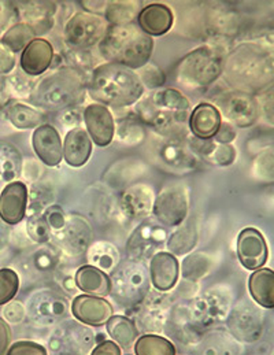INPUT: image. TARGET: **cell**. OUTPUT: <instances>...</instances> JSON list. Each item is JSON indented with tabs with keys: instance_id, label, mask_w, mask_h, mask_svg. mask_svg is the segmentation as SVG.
<instances>
[{
	"instance_id": "cell-1",
	"label": "cell",
	"mask_w": 274,
	"mask_h": 355,
	"mask_svg": "<svg viewBox=\"0 0 274 355\" xmlns=\"http://www.w3.org/2000/svg\"><path fill=\"white\" fill-rule=\"evenodd\" d=\"M222 76L232 89L259 94L273 84V54L265 46L243 43L223 60Z\"/></svg>"
},
{
	"instance_id": "cell-2",
	"label": "cell",
	"mask_w": 274,
	"mask_h": 355,
	"mask_svg": "<svg viewBox=\"0 0 274 355\" xmlns=\"http://www.w3.org/2000/svg\"><path fill=\"white\" fill-rule=\"evenodd\" d=\"M87 91L96 103L114 109L130 107L146 92L135 70L111 62L102 63L91 71Z\"/></svg>"
},
{
	"instance_id": "cell-3",
	"label": "cell",
	"mask_w": 274,
	"mask_h": 355,
	"mask_svg": "<svg viewBox=\"0 0 274 355\" xmlns=\"http://www.w3.org/2000/svg\"><path fill=\"white\" fill-rule=\"evenodd\" d=\"M87 76L70 66H62L37 81L29 98L32 107L46 113H59L80 106L87 94Z\"/></svg>"
},
{
	"instance_id": "cell-4",
	"label": "cell",
	"mask_w": 274,
	"mask_h": 355,
	"mask_svg": "<svg viewBox=\"0 0 274 355\" xmlns=\"http://www.w3.org/2000/svg\"><path fill=\"white\" fill-rule=\"evenodd\" d=\"M154 51V39L146 35L135 22L109 25L99 53L103 60L137 70L146 66Z\"/></svg>"
},
{
	"instance_id": "cell-5",
	"label": "cell",
	"mask_w": 274,
	"mask_h": 355,
	"mask_svg": "<svg viewBox=\"0 0 274 355\" xmlns=\"http://www.w3.org/2000/svg\"><path fill=\"white\" fill-rule=\"evenodd\" d=\"M223 54L219 47L202 46L188 53L175 67L177 83L189 91L209 88L222 76Z\"/></svg>"
},
{
	"instance_id": "cell-6",
	"label": "cell",
	"mask_w": 274,
	"mask_h": 355,
	"mask_svg": "<svg viewBox=\"0 0 274 355\" xmlns=\"http://www.w3.org/2000/svg\"><path fill=\"white\" fill-rule=\"evenodd\" d=\"M111 294L123 306H137L150 293V275L144 262L121 261L111 272Z\"/></svg>"
},
{
	"instance_id": "cell-7",
	"label": "cell",
	"mask_w": 274,
	"mask_h": 355,
	"mask_svg": "<svg viewBox=\"0 0 274 355\" xmlns=\"http://www.w3.org/2000/svg\"><path fill=\"white\" fill-rule=\"evenodd\" d=\"M109 24L102 15L78 11L65 25V40L70 49L89 50L99 46Z\"/></svg>"
},
{
	"instance_id": "cell-8",
	"label": "cell",
	"mask_w": 274,
	"mask_h": 355,
	"mask_svg": "<svg viewBox=\"0 0 274 355\" xmlns=\"http://www.w3.org/2000/svg\"><path fill=\"white\" fill-rule=\"evenodd\" d=\"M189 198L188 189L182 184H169L157 195L153 206L155 220L170 228L180 227L188 216Z\"/></svg>"
},
{
	"instance_id": "cell-9",
	"label": "cell",
	"mask_w": 274,
	"mask_h": 355,
	"mask_svg": "<svg viewBox=\"0 0 274 355\" xmlns=\"http://www.w3.org/2000/svg\"><path fill=\"white\" fill-rule=\"evenodd\" d=\"M214 102L217 103L216 107L219 109L221 117L223 116L230 125H236L239 128L252 126L259 116V107L255 96L241 91H223L214 98Z\"/></svg>"
},
{
	"instance_id": "cell-10",
	"label": "cell",
	"mask_w": 274,
	"mask_h": 355,
	"mask_svg": "<svg viewBox=\"0 0 274 355\" xmlns=\"http://www.w3.org/2000/svg\"><path fill=\"white\" fill-rule=\"evenodd\" d=\"M167 241V232L157 220H144L132 232L126 243L128 259L144 262L161 251Z\"/></svg>"
},
{
	"instance_id": "cell-11",
	"label": "cell",
	"mask_w": 274,
	"mask_h": 355,
	"mask_svg": "<svg viewBox=\"0 0 274 355\" xmlns=\"http://www.w3.org/2000/svg\"><path fill=\"white\" fill-rule=\"evenodd\" d=\"M154 155L157 162L161 165L162 171L171 173H188L198 166V157L188 146L187 140L180 139H164L161 137L155 144H153Z\"/></svg>"
},
{
	"instance_id": "cell-12",
	"label": "cell",
	"mask_w": 274,
	"mask_h": 355,
	"mask_svg": "<svg viewBox=\"0 0 274 355\" xmlns=\"http://www.w3.org/2000/svg\"><path fill=\"white\" fill-rule=\"evenodd\" d=\"M230 309V297L217 288L209 290L192 300L189 315L196 328H209L222 321Z\"/></svg>"
},
{
	"instance_id": "cell-13",
	"label": "cell",
	"mask_w": 274,
	"mask_h": 355,
	"mask_svg": "<svg viewBox=\"0 0 274 355\" xmlns=\"http://www.w3.org/2000/svg\"><path fill=\"white\" fill-rule=\"evenodd\" d=\"M228 327L233 338L240 342H257L264 331V315L258 307L246 299L236 303L229 311Z\"/></svg>"
},
{
	"instance_id": "cell-14",
	"label": "cell",
	"mask_w": 274,
	"mask_h": 355,
	"mask_svg": "<svg viewBox=\"0 0 274 355\" xmlns=\"http://www.w3.org/2000/svg\"><path fill=\"white\" fill-rule=\"evenodd\" d=\"M28 313L42 325H53L69 315V300L53 290H40L29 297Z\"/></svg>"
},
{
	"instance_id": "cell-15",
	"label": "cell",
	"mask_w": 274,
	"mask_h": 355,
	"mask_svg": "<svg viewBox=\"0 0 274 355\" xmlns=\"http://www.w3.org/2000/svg\"><path fill=\"white\" fill-rule=\"evenodd\" d=\"M92 241V230L89 223L78 216L69 214L65 227L56 232L58 245L69 255H81L88 251Z\"/></svg>"
},
{
	"instance_id": "cell-16",
	"label": "cell",
	"mask_w": 274,
	"mask_h": 355,
	"mask_svg": "<svg viewBox=\"0 0 274 355\" xmlns=\"http://www.w3.org/2000/svg\"><path fill=\"white\" fill-rule=\"evenodd\" d=\"M237 257L247 270L264 268L269 258V248L265 236L255 228L243 230L237 237Z\"/></svg>"
},
{
	"instance_id": "cell-17",
	"label": "cell",
	"mask_w": 274,
	"mask_h": 355,
	"mask_svg": "<svg viewBox=\"0 0 274 355\" xmlns=\"http://www.w3.org/2000/svg\"><path fill=\"white\" fill-rule=\"evenodd\" d=\"M112 306L105 297L77 295L71 302V314L83 325L103 327L112 315Z\"/></svg>"
},
{
	"instance_id": "cell-18",
	"label": "cell",
	"mask_w": 274,
	"mask_h": 355,
	"mask_svg": "<svg viewBox=\"0 0 274 355\" xmlns=\"http://www.w3.org/2000/svg\"><path fill=\"white\" fill-rule=\"evenodd\" d=\"M28 187L22 181L7 184L0 193V220L7 225L19 224L28 213Z\"/></svg>"
},
{
	"instance_id": "cell-19",
	"label": "cell",
	"mask_w": 274,
	"mask_h": 355,
	"mask_svg": "<svg viewBox=\"0 0 274 355\" xmlns=\"http://www.w3.org/2000/svg\"><path fill=\"white\" fill-rule=\"evenodd\" d=\"M83 121L91 140L99 147H108L115 136V123L109 107L99 103L88 105L83 110Z\"/></svg>"
},
{
	"instance_id": "cell-20",
	"label": "cell",
	"mask_w": 274,
	"mask_h": 355,
	"mask_svg": "<svg viewBox=\"0 0 274 355\" xmlns=\"http://www.w3.org/2000/svg\"><path fill=\"white\" fill-rule=\"evenodd\" d=\"M154 191L147 184H133L119 195V207L122 213L132 220L147 218L153 213Z\"/></svg>"
},
{
	"instance_id": "cell-21",
	"label": "cell",
	"mask_w": 274,
	"mask_h": 355,
	"mask_svg": "<svg viewBox=\"0 0 274 355\" xmlns=\"http://www.w3.org/2000/svg\"><path fill=\"white\" fill-rule=\"evenodd\" d=\"M14 10L22 22L33 29L35 35H44L54 26L56 12L54 1H22Z\"/></svg>"
},
{
	"instance_id": "cell-22",
	"label": "cell",
	"mask_w": 274,
	"mask_h": 355,
	"mask_svg": "<svg viewBox=\"0 0 274 355\" xmlns=\"http://www.w3.org/2000/svg\"><path fill=\"white\" fill-rule=\"evenodd\" d=\"M32 147L37 158L47 166L55 168L62 159V140L59 132L53 125L43 123L32 135Z\"/></svg>"
},
{
	"instance_id": "cell-23",
	"label": "cell",
	"mask_w": 274,
	"mask_h": 355,
	"mask_svg": "<svg viewBox=\"0 0 274 355\" xmlns=\"http://www.w3.org/2000/svg\"><path fill=\"white\" fill-rule=\"evenodd\" d=\"M148 275L150 282L157 291L169 293L178 282L180 263L173 254L160 251L150 259Z\"/></svg>"
},
{
	"instance_id": "cell-24",
	"label": "cell",
	"mask_w": 274,
	"mask_h": 355,
	"mask_svg": "<svg viewBox=\"0 0 274 355\" xmlns=\"http://www.w3.org/2000/svg\"><path fill=\"white\" fill-rule=\"evenodd\" d=\"M54 55V46L47 39H35L21 53V70L28 76L39 77L51 67Z\"/></svg>"
},
{
	"instance_id": "cell-25",
	"label": "cell",
	"mask_w": 274,
	"mask_h": 355,
	"mask_svg": "<svg viewBox=\"0 0 274 355\" xmlns=\"http://www.w3.org/2000/svg\"><path fill=\"white\" fill-rule=\"evenodd\" d=\"M137 21L139 28L150 37L164 36V33L171 29L174 15L170 7L164 3H151L140 8Z\"/></svg>"
},
{
	"instance_id": "cell-26",
	"label": "cell",
	"mask_w": 274,
	"mask_h": 355,
	"mask_svg": "<svg viewBox=\"0 0 274 355\" xmlns=\"http://www.w3.org/2000/svg\"><path fill=\"white\" fill-rule=\"evenodd\" d=\"M222 123V117L219 109L209 102L199 103L188 119V129L194 137L202 140H212L219 132Z\"/></svg>"
},
{
	"instance_id": "cell-27",
	"label": "cell",
	"mask_w": 274,
	"mask_h": 355,
	"mask_svg": "<svg viewBox=\"0 0 274 355\" xmlns=\"http://www.w3.org/2000/svg\"><path fill=\"white\" fill-rule=\"evenodd\" d=\"M91 154L92 140L85 129L80 126L66 133L65 141L62 144V155L67 165L71 168H81L88 162Z\"/></svg>"
},
{
	"instance_id": "cell-28",
	"label": "cell",
	"mask_w": 274,
	"mask_h": 355,
	"mask_svg": "<svg viewBox=\"0 0 274 355\" xmlns=\"http://www.w3.org/2000/svg\"><path fill=\"white\" fill-rule=\"evenodd\" d=\"M74 286L85 295L109 296L111 294V280L108 273L92 265H83L74 275Z\"/></svg>"
},
{
	"instance_id": "cell-29",
	"label": "cell",
	"mask_w": 274,
	"mask_h": 355,
	"mask_svg": "<svg viewBox=\"0 0 274 355\" xmlns=\"http://www.w3.org/2000/svg\"><path fill=\"white\" fill-rule=\"evenodd\" d=\"M248 288L252 299L264 309L274 307V273L272 269L261 268L255 270L248 280Z\"/></svg>"
},
{
	"instance_id": "cell-30",
	"label": "cell",
	"mask_w": 274,
	"mask_h": 355,
	"mask_svg": "<svg viewBox=\"0 0 274 355\" xmlns=\"http://www.w3.org/2000/svg\"><path fill=\"white\" fill-rule=\"evenodd\" d=\"M114 123H115L117 140L125 146H129V147L139 146L140 143L144 141L147 136L144 123L139 119L136 113H130V112L125 113L119 116L117 121L114 119Z\"/></svg>"
},
{
	"instance_id": "cell-31",
	"label": "cell",
	"mask_w": 274,
	"mask_h": 355,
	"mask_svg": "<svg viewBox=\"0 0 274 355\" xmlns=\"http://www.w3.org/2000/svg\"><path fill=\"white\" fill-rule=\"evenodd\" d=\"M199 241V232L198 225L194 218L184 221L180 227H177V231L173 232L166 241V247L170 254L175 255H185L191 252Z\"/></svg>"
},
{
	"instance_id": "cell-32",
	"label": "cell",
	"mask_w": 274,
	"mask_h": 355,
	"mask_svg": "<svg viewBox=\"0 0 274 355\" xmlns=\"http://www.w3.org/2000/svg\"><path fill=\"white\" fill-rule=\"evenodd\" d=\"M108 334L112 339L114 343H117L121 350L130 349L135 346L136 340L139 339V329L136 327V322L125 315H111L106 322Z\"/></svg>"
},
{
	"instance_id": "cell-33",
	"label": "cell",
	"mask_w": 274,
	"mask_h": 355,
	"mask_svg": "<svg viewBox=\"0 0 274 355\" xmlns=\"http://www.w3.org/2000/svg\"><path fill=\"white\" fill-rule=\"evenodd\" d=\"M6 117L17 129H36L44 123V114L21 102H12L6 107Z\"/></svg>"
},
{
	"instance_id": "cell-34",
	"label": "cell",
	"mask_w": 274,
	"mask_h": 355,
	"mask_svg": "<svg viewBox=\"0 0 274 355\" xmlns=\"http://www.w3.org/2000/svg\"><path fill=\"white\" fill-rule=\"evenodd\" d=\"M87 258L89 261L88 265H92L105 273L112 272L121 262L118 250L109 241H99L94 245H89Z\"/></svg>"
},
{
	"instance_id": "cell-35",
	"label": "cell",
	"mask_w": 274,
	"mask_h": 355,
	"mask_svg": "<svg viewBox=\"0 0 274 355\" xmlns=\"http://www.w3.org/2000/svg\"><path fill=\"white\" fill-rule=\"evenodd\" d=\"M22 157L19 151L8 143H0V182L10 184L21 175Z\"/></svg>"
},
{
	"instance_id": "cell-36",
	"label": "cell",
	"mask_w": 274,
	"mask_h": 355,
	"mask_svg": "<svg viewBox=\"0 0 274 355\" xmlns=\"http://www.w3.org/2000/svg\"><path fill=\"white\" fill-rule=\"evenodd\" d=\"M36 35L33 32V29L24 24V22H17L14 25H11L1 36L0 42L1 44H4L10 51H12L14 54L22 53L25 50V47L35 40Z\"/></svg>"
},
{
	"instance_id": "cell-37",
	"label": "cell",
	"mask_w": 274,
	"mask_h": 355,
	"mask_svg": "<svg viewBox=\"0 0 274 355\" xmlns=\"http://www.w3.org/2000/svg\"><path fill=\"white\" fill-rule=\"evenodd\" d=\"M136 355H177L175 346L164 336L146 334L135 343Z\"/></svg>"
},
{
	"instance_id": "cell-38",
	"label": "cell",
	"mask_w": 274,
	"mask_h": 355,
	"mask_svg": "<svg viewBox=\"0 0 274 355\" xmlns=\"http://www.w3.org/2000/svg\"><path fill=\"white\" fill-rule=\"evenodd\" d=\"M139 1H108L105 19L109 25L132 24L140 11Z\"/></svg>"
},
{
	"instance_id": "cell-39",
	"label": "cell",
	"mask_w": 274,
	"mask_h": 355,
	"mask_svg": "<svg viewBox=\"0 0 274 355\" xmlns=\"http://www.w3.org/2000/svg\"><path fill=\"white\" fill-rule=\"evenodd\" d=\"M210 266H212L210 257L203 252H196V254H191L182 261L181 273L185 280L198 282L209 273Z\"/></svg>"
},
{
	"instance_id": "cell-40",
	"label": "cell",
	"mask_w": 274,
	"mask_h": 355,
	"mask_svg": "<svg viewBox=\"0 0 274 355\" xmlns=\"http://www.w3.org/2000/svg\"><path fill=\"white\" fill-rule=\"evenodd\" d=\"M36 84H37L36 77L28 76L22 70L15 71L7 80H4V88L8 87V89L12 92L14 96L24 98V99L31 98V95L36 88Z\"/></svg>"
},
{
	"instance_id": "cell-41",
	"label": "cell",
	"mask_w": 274,
	"mask_h": 355,
	"mask_svg": "<svg viewBox=\"0 0 274 355\" xmlns=\"http://www.w3.org/2000/svg\"><path fill=\"white\" fill-rule=\"evenodd\" d=\"M53 200V189L43 182L32 184V189L28 191V207L29 214L43 213Z\"/></svg>"
},
{
	"instance_id": "cell-42",
	"label": "cell",
	"mask_w": 274,
	"mask_h": 355,
	"mask_svg": "<svg viewBox=\"0 0 274 355\" xmlns=\"http://www.w3.org/2000/svg\"><path fill=\"white\" fill-rule=\"evenodd\" d=\"M62 58H63L65 66L74 67L83 71L84 74H87V71H92L96 67L95 58L89 50H77V49L69 47V50L63 53Z\"/></svg>"
},
{
	"instance_id": "cell-43",
	"label": "cell",
	"mask_w": 274,
	"mask_h": 355,
	"mask_svg": "<svg viewBox=\"0 0 274 355\" xmlns=\"http://www.w3.org/2000/svg\"><path fill=\"white\" fill-rule=\"evenodd\" d=\"M19 290V277L10 268L0 269V306L11 302Z\"/></svg>"
},
{
	"instance_id": "cell-44",
	"label": "cell",
	"mask_w": 274,
	"mask_h": 355,
	"mask_svg": "<svg viewBox=\"0 0 274 355\" xmlns=\"http://www.w3.org/2000/svg\"><path fill=\"white\" fill-rule=\"evenodd\" d=\"M26 231L29 237L37 244H46L51 237V230L43 216V213L29 214L26 223Z\"/></svg>"
},
{
	"instance_id": "cell-45",
	"label": "cell",
	"mask_w": 274,
	"mask_h": 355,
	"mask_svg": "<svg viewBox=\"0 0 274 355\" xmlns=\"http://www.w3.org/2000/svg\"><path fill=\"white\" fill-rule=\"evenodd\" d=\"M137 76H139L140 83L143 84L144 89H146V87L148 89H160L164 87V83H166V76H164V71L157 64H153L150 62L140 69V73H137Z\"/></svg>"
},
{
	"instance_id": "cell-46",
	"label": "cell",
	"mask_w": 274,
	"mask_h": 355,
	"mask_svg": "<svg viewBox=\"0 0 274 355\" xmlns=\"http://www.w3.org/2000/svg\"><path fill=\"white\" fill-rule=\"evenodd\" d=\"M56 262H58L56 255L49 248H39L32 255V266L35 268L36 272L49 273L55 269Z\"/></svg>"
},
{
	"instance_id": "cell-47",
	"label": "cell",
	"mask_w": 274,
	"mask_h": 355,
	"mask_svg": "<svg viewBox=\"0 0 274 355\" xmlns=\"http://www.w3.org/2000/svg\"><path fill=\"white\" fill-rule=\"evenodd\" d=\"M6 355H49V352L37 342L19 340L8 347Z\"/></svg>"
},
{
	"instance_id": "cell-48",
	"label": "cell",
	"mask_w": 274,
	"mask_h": 355,
	"mask_svg": "<svg viewBox=\"0 0 274 355\" xmlns=\"http://www.w3.org/2000/svg\"><path fill=\"white\" fill-rule=\"evenodd\" d=\"M58 122L65 129H74L80 128V123L83 122V109L80 106L69 107L58 113Z\"/></svg>"
},
{
	"instance_id": "cell-49",
	"label": "cell",
	"mask_w": 274,
	"mask_h": 355,
	"mask_svg": "<svg viewBox=\"0 0 274 355\" xmlns=\"http://www.w3.org/2000/svg\"><path fill=\"white\" fill-rule=\"evenodd\" d=\"M43 216H44L50 230L55 231V232L60 231L65 227V224H66V217L67 216H66V213L63 211V209L59 205L53 203L49 207H46V210L43 211Z\"/></svg>"
},
{
	"instance_id": "cell-50",
	"label": "cell",
	"mask_w": 274,
	"mask_h": 355,
	"mask_svg": "<svg viewBox=\"0 0 274 355\" xmlns=\"http://www.w3.org/2000/svg\"><path fill=\"white\" fill-rule=\"evenodd\" d=\"M213 159L214 164L219 166H230L236 159V150L232 144H219V147L214 148L212 155L209 157Z\"/></svg>"
},
{
	"instance_id": "cell-51",
	"label": "cell",
	"mask_w": 274,
	"mask_h": 355,
	"mask_svg": "<svg viewBox=\"0 0 274 355\" xmlns=\"http://www.w3.org/2000/svg\"><path fill=\"white\" fill-rule=\"evenodd\" d=\"M17 63L15 54L10 51L4 44L0 42V74H8L14 70Z\"/></svg>"
},
{
	"instance_id": "cell-52",
	"label": "cell",
	"mask_w": 274,
	"mask_h": 355,
	"mask_svg": "<svg viewBox=\"0 0 274 355\" xmlns=\"http://www.w3.org/2000/svg\"><path fill=\"white\" fill-rule=\"evenodd\" d=\"M25 314H26V310L19 302H12L11 300V302L7 303V307L4 309L6 318L10 322H14V324L21 322L25 318Z\"/></svg>"
},
{
	"instance_id": "cell-53",
	"label": "cell",
	"mask_w": 274,
	"mask_h": 355,
	"mask_svg": "<svg viewBox=\"0 0 274 355\" xmlns=\"http://www.w3.org/2000/svg\"><path fill=\"white\" fill-rule=\"evenodd\" d=\"M219 144H230L236 139V130L229 122H222L219 132L213 137Z\"/></svg>"
},
{
	"instance_id": "cell-54",
	"label": "cell",
	"mask_w": 274,
	"mask_h": 355,
	"mask_svg": "<svg viewBox=\"0 0 274 355\" xmlns=\"http://www.w3.org/2000/svg\"><path fill=\"white\" fill-rule=\"evenodd\" d=\"M12 339V331L8 322L3 318H0V355H6L8 347L11 346Z\"/></svg>"
},
{
	"instance_id": "cell-55",
	"label": "cell",
	"mask_w": 274,
	"mask_h": 355,
	"mask_svg": "<svg viewBox=\"0 0 274 355\" xmlns=\"http://www.w3.org/2000/svg\"><path fill=\"white\" fill-rule=\"evenodd\" d=\"M91 355H122V350L112 340H103L95 346Z\"/></svg>"
},
{
	"instance_id": "cell-56",
	"label": "cell",
	"mask_w": 274,
	"mask_h": 355,
	"mask_svg": "<svg viewBox=\"0 0 274 355\" xmlns=\"http://www.w3.org/2000/svg\"><path fill=\"white\" fill-rule=\"evenodd\" d=\"M272 91H273V87L271 85L266 89H264L262 92H259L262 95V99H264L262 110L268 116L271 122H272V117H273V95H272Z\"/></svg>"
},
{
	"instance_id": "cell-57",
	"label": "cell",
	"mask_w": 274,
	"mask_h": 355,
	"mask_svg": "<svg viewBox=\"0 0 274 355\" xmlns=\"http://www.w3.org/2000/svg\"><path fill=\"white\" fill-rule=\"evenodd\" d=\"M81 4L83 7H85L87 12L101 15V14H105L108 1H81Z\"/></svg>"
},
{
	"instance_id": "cell-58",
	"label": "cell",
	"mask_w": 274,
	"mask_h": 355,
	"mask_svg": "<svg viewBox=\"0 0 274 355\" xmlns=\"http://www.w3.org/2000/svg\"><path fill=\"white\" fill-rule=\"evenodd\" d=\"M4 91H6V88H4V80H1V78H0V102L3 101Z\"/></svg>"
},
{
	"instance_id": "cell-59",
	"label": "cell",
	"mask_w": 274,
	"mask_h": 355,
	"mask_svg": "<svg viewBox=\"0 0 274 355\" xmlns=\"http://www.w3.org/2000/svg\"><path fill=\"white\" fill-rule=\"evenodd\" d=\"M128 355H129V354H128Z\"/></svg>"
}]
</instances>
